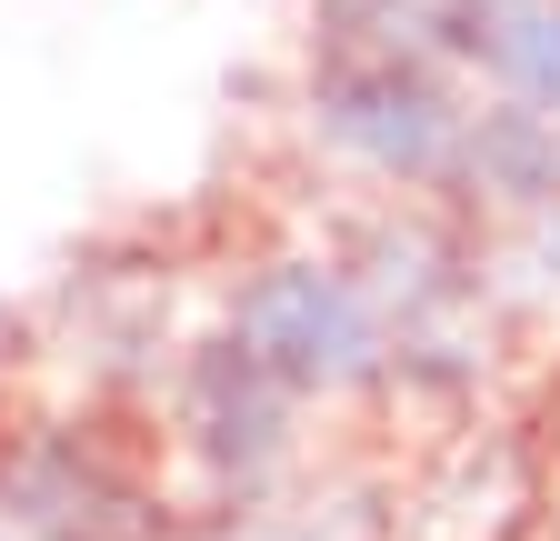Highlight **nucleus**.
I'll return each instance as SVG.
<instances>
[{"instance_id":"20e7f679","label":"nucleus","mask_w":560,"mask_h":541,"mask_svg":"<svg viewBox=\"0 0 560 541\" xmlns=\"http://www.w3.org/2000/svg\"><path fill=\"white\" fill-rule=\"evenodd\" d=\"M171 412H180V441L221 471V482H270L280 471V451H291V391H280L231 331L221 342H200L190 361H180V381H171Z\"/></svg>"},{"instance_id":"f03ea898","label":"nucleus","mask_w":560,"mask_h":541,"mask_svg":"<svg viewBox=\"0 0 560 541\" xmlns=\"http://www.w3.org/2000/svg\"><path fill=\"white\" fill-rule=\"evenodd\" d=\"M231 342L280 381V391H350L381 371V321L340 261H260L231 301Z\"/></svg>"},{"instance_id":"f257e3e1","label":"nucleus","mask_w":560,"mask_h":541,"mask_svg":"<svg viewBox=\"0 0 560 541\" xmlns=\"http://www.w3.org/2000/svg\"><path fill=\"white\" fill-rule=\"evenodd\" d=\"M460 60L420 0H320L311 21V120L320 141L371 161L381 181H441L460 151Z\"/></svg>"},{"instance_id":"7ed1b4c3","label":"nucleus","mask_w":560,"mask_h":541,"mask_svg":"<svg viewBox=\"0 0 560 541\" xmlns=\"http://www.w3.org/2000/svg\"><path fill=\"white\" fill-rule=\"evenodd\" d=\"M0 521L21 541H161V502L81 431H50L0 471Z\"/></svg>"},{"instance_id":"0eeeda50","label":"nucleus","mask_w":560,"mask_h":541,"mask_svg":"<svg viewBox=\"0 0 560 541\" xmlns=\"http://www.w3.org/2000/svg\"><path fill=\"white\" fill-rule=\"evenodd\" d=\"M221 541H270V531H221Z\"/></svg>"},{"instance_id":"1a4fd4ad","label":"nucleus","mask_w":560,"mask_h":541,"mask_svg":"<svg viewBox=\"0 0 560 541\" xmlns=\"http://www.w3.org/2000/svg\"><path fill=\"white\" fill-rule=\"evenodd\" d=\"M0 541H21V531H0Z\"/></svg>"},{"instance_id":"6e6552de","label":"nucleus","mask_w":560,"mask_h":541,"mask_svg":"<svg viewBox=\"0 0 560 541\" xmlns=\"http://www.w3.org/2000/svg\"><path fill=\"white\" fill-rule=\"evenodd\" d=\"M420 11H441V0H420Z\"/></svg>"},{"instance_id":"39448f33","label":"nucleus","mask_w":560,"mask_h":541,"mask_svg":"<svg viewBox=\"0 0 560 541\" xmlns=\"http://www.w3.org/2000/svg\"><path fill=\"white\" fill-rule=\"evenodd\" d=\"M441 191H470L480 211L501 221H540L560 211V120L530 111V101H490L460 120V151L441 171Z\"/></svg>"},{"instance_id":"423d86ee","label":"nucleus","mask_w":560,"mask_h":541,"mask_svg":"<svg viewBox=\"0 0 560 541\" xmlns=\"http://www.w3.org/2000/svg\"><path fill=\"white\" fill-rule=\"evenodd\" d=\"M431 31L501 101H530L560 120V0H441Z\"/></svg>"}]
</instances>
